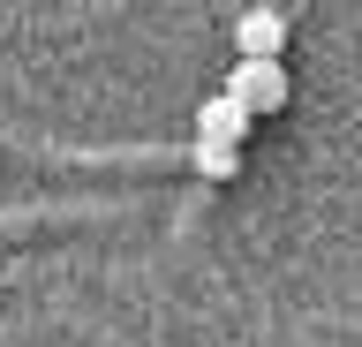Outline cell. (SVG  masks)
Masks as SVG:
<instances>
[{
  "instance_id": "cell-1",
  "label": "cell",
  "mask_w": 362,
  "mask_h": 347,
  "mask_svg": "<svg viewBox=\"0 0 362 347\" xmlns=\"http://www.w3.org/2000/svg\"><path fill=\"white\" fill-rule=\"evenodd\" d=\"M226 91L242 98L249 114H279V106H287V91H294V83H287V69H279V61H242V69L226 76Z\"/></svg>"
},
{
  "instance_id": "cell-2",
  "label": "cell",
  "mask_w": 362,
  "mask_h": 347,
  "mask_svg": "<svg viewBox=\"0 0 362 347\" xmlns=\"http://www.w3.org/2000/svg\"><path fill=\"white\" fill-rule=\"evenodd\" d=\"M279 46H287V16L279 8H249L234 23V53L242 61H279Z\"/></svg>"
},
{
  "instance_id": "cell-3",
  "label": "cell",
  "mask_w": 362,
  "mask_h": 347,
  "mask_svg": "<svg viewBox=\"0 0 362 347\" xmlns=\"http://www.w3.org/2000/svg\"><path fill=\"white\" fill-rule=\"evenodd\" d=\"M249 121H257V114H249L242 98L219 91V98H204V106H197V136H211V143H242V136H249Z\"/></svg>"
},
{
  "instance_id": "cell-4",
  "label": "cell",
  "mask_w": 362,
  "mask_h": 347,
  "mask_svg": "<svg viewBox=\"0 0 362 347\" xmlns=\"http://www.w3.org/2000/svg\"><path fill=\"white\" fill-rule=\"evenodd\" d=\"M197 174H204V182H234V174H242V143L197 136Z\"/></svg>"
}]
</instances>
